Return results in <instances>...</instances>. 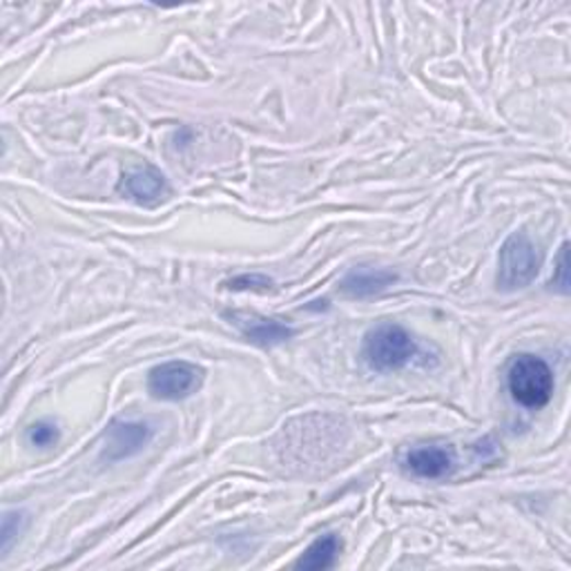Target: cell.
Instances as JSON below:
<instances>
[{
	"label": "cell",
	"mask_w": 571,
	"mask_h": 571,
	"mask_svg": "<svg viewBox=\"0 0 571 571\" xmlns=\"http://www.w3.org/2000/svg\"><path fill=\"white\" fill-rule=\"evenodd\" d=\"M362 352H365L367 365L373 371L389 373V371H400L406 365H411L417 357L419 348L408 331H404L398 324L384 322L367 333Z\"/></svg>",
	"instance_id": "cell-1"
},
{
	"label": "cell",
	"mask_w": 571,
	"mask_h": 571,
	"mask_svg": "<svg viewBox=\"0 0 571 571\" xmlns=\"http://www.w3.org/2000/svg\"><path fill=\"white\" fill-rule=\"evenodd\" d=\"M542 266V257L527 233H514L505 239L497 257V286L512 293L529 286Z\"/></svg>",
	"instance_id": "cell-2"
},
{
	"label": "cell",
	"mask_w": 571,
	"mask_h": 571,
	"mask_svg": "<svg viewBox=\"0 0 571 571\" xmlns=\"http://www.w3.org/2000/svg\"><path fill=\"white\" fill-rule=\"evenodd\" d=\"M507 387L512 398L525 408H542L553 395V373L536 355H518L510 367Z\"/></svg>",
	"instance_id": "cell-3"
},
{
	"label": "cell",
	"mask_w": 571,
	"mask_h": 571,
	"mask_svg": "<svg viewBox=\"0 0 571 571\" xmlns=\"http://www.w3.org/2000/svg\"><path fill=\"white\" fill-rule=\"evenodd\" d=\"M203 382V371L190 362H166L148 376V391L157 400L179 402L190 398Z\"/></svg>",
	"instance_id": "cell-4"
},
{
	"label": "cell",
	"mask_w": 571,
	"mask_h": 571,
	"mask_svg": "<svg viewBox=\"0 0 571 571\" xmlns=\"http://www.w3.org/2000/svg\"><path fill=\"white\" fill-rule=\"evenodd\" d=\"M155 436L150 422H112L105 434L101 458L105 462H121L136 456Z\"/></svg>",
	"instance_id": "cell-5"
},
{
	"label": "cell",
	"mask_w": 571,
	"mask_h": 571,
	"mask_svg": "<svg viewBox=\"0 0 571 571\" xmlns=\"http://www.w3.org/2000/svg\"><path fill=\"white\" fill-rule=\"evenodd\" d=\"M226 320L253 344L261 346V348H272L279 346L283 342H289L295 331L283 324L275 317H266L259 313H246V311H235V313H226Z\"/></svg>",
	"instance_id": "cell-6"
},
{
	"label": "cell",
	"mask_w": 571,
	"mask_h": 571,
	"mask_svg": "<svg viewBox=\"0 0 571 571\" xmlns=\"http://www.w3.org/2000/svg\"><path fill=\"white\" fill-rule=\"evenodd\" d=\"M119 192L141 205H157L170 194V186H168L166 177L161 175V170L143 164V166L130 168L123 175V179L119 183Z\"/></svg>",
	"instance_id": "cell-7"
},
{
	"label": "cell",
	"mask_w": 571,
	"mask_h": 571,
	"mask_svg": "<svg viewBox=\"0 0 571 571\" xmlns=\"http://www.w3.org/2000/svg\"><path fill=\"white\" fill-rule=\"evenodd\" d=\"M398 279H400L398 272H393L389 268L357 266L342 277L339 291L350 300H365V298H373V295L389 291Z\"/></svg>",
	"instance_id": "cell-8"
},
{
	"label": "cell",
	"mask_w": 571,
	"mask_h": 571,
	"mask_svg": "<svg viewBox=\"0 0 571 571\" xmlns=\"http://www.w3.org/2000/svg\"><path fill=\"white\" fill-rule=\"evenodd\" d=\"M404 467L417 478L438 480L454 471L456 451L449 445H422L404 456Z\"/></svg>",
	"instance_id": "cell-9"
},
{
	"label": "cell",
	"mask_w": 571,
	"mask_h": 571,
	"mask_svg": "<svg viewBox=\"0 0 571 571\" xmlns=\"http://www.w3.org/2000/svg\"><path fill=\"white\" fill-rule=\"evenodd\" d=\"M342 549V542L335 534H326L322 538H317L298 560V569H306V571H320V569H328L335 564V558Z\"/></svg>",
	"instance_id": "cell-10"
},
{
	"label": "cell",
	"mask_w": 571,
	"mask_h": 571,
	"mask_svg": "<svg viewBox=\"0 0 571 571\" xmlns=\"http://www.w3.org/2000/svg\"><path fill=\"white\" fill-rule=\"evenodd\" d=\"M27 523H30V514L23 510H14L3 516V531H0V540H3V556H8L12 545L21 538Z\"/></svg>",
	"instance_id": "cell-11"
},
{
	"label": "cell",
	"mask_w": 571,
	"mask_h": 571,
	"mask_svg": "<svg viewBox=\"0 0 571 571\" xmlns=\"http://www.w3.org/2000/svg\"><path fill=\"white\" fill-rule=\"evenodd\" d=\"M226 289L231 291H253V293H270L275 289V281L266 275L253 272V275H239L226 281Z\"/></svg>",
	"instance_id": "cell-12"
},
{
	"label": "cell",
	"mask_w": 571,
	"mask_h": 571,
	"mask_svg": "<svg viewBox=\"0 0 571 571\" xmlns=\"http://www.w3.org/2000/svg\"><path fill=\"white\" fill-rule=\"evenodd\" d=\"M27 440H30L32 447H41V449L52 447V445H56V440H58V426H56L54 422L41 419V422L32 424V426L27 428Z\"/></svg>",
	"instance_id": "cell-13"
},
{
	"label": "cell",
	"mask_w": 571,
	"mask_h": 571,
	"mask_svg": "<svg viewBox=\"0 0 571 571\" xmlns=\"http://www.w3.org/2000/svg\"><path fill=\"white\" fill-rule=\"evenodd\" d=\"M551 283L560 293L569 291V279H567V244H562L560 253H558V277L551 279Z\"/></svg>",
	"instance_id": "cell-14"
}]
</instances>
